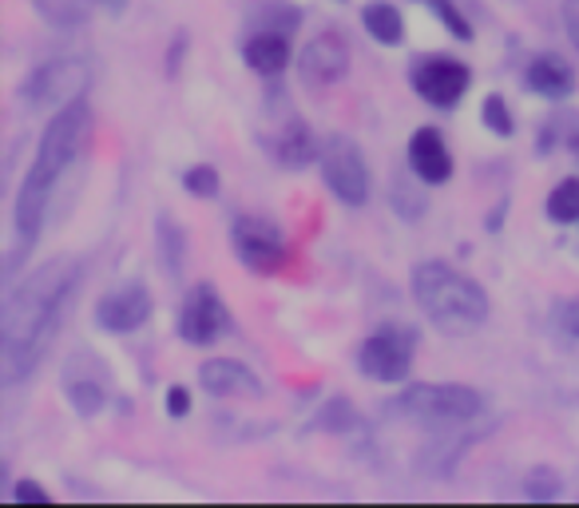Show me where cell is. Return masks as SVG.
Masks as SVG:
<instances>
[{"label": "cell", "instance_id": "12", "mask_svg": "<svg viewBox=\"0 0 579 508\" xmlns=\"http://www.w3.org/2000/svg\"><path fill=\"white\" fill-rule=\"evenodd\" d=\"M230 326V310L210 282H195L179 306V338L191 346H215Z\"/></svg>", "mask_w": 579, "mask_h": 508}, {"label": "cell", "instance_id": "3", "mask_svg": "<svg viewBox=\"0 0 579 508\" xmlns=\"http://www.w3.org/2000/svg\"><path fill=\"white\" fill-rule=\"evenodd\" d=\"M409 290H413L417 310L441 334H472L492 318L488 290L472 275H465L460 266L441 263V258L417 263L409 275Z\"/></svg>", "mask_w": 579, "mask_h": 508}, {"label": "cell", "instance_id": "29", "mask_svg": "<svg viewBox=\"0 0 579 508\" xmlns=\"http://www.w3.org/2000/svg\"><path fill=\"white\" fill-rule=\"evenodd\" d=\"M167 413H171V418H186V413H191V389L186 386L167 389Z\"/></svg>", "mask_w": 579, "mask_h": 508}, {"label": "cell", "instance_id": "32", "mask_svg": "<svg viewBox=\"0 0 579 508\" xmlns=\"http://www.w3.org/2000/svg\"><path fill=\"white\" fill-rule=\"evenodd\" d=\"M576 155H579V140H576Z\"/></svg>", "mask_w": 579, "mask_h": 508}, {"label": "cell", "instance_id": "22", "mask_svg": "<svg viewBox=\"0 0 579 508\" xmlns=\"http://www.w3.org/2000/svg\"><path fill=\"white\" fill-rule=\"evenodd\" d=\"M298 24H302V12L294 4H286V0H266L258 4V16H254V28H278V33H298Z\"/></svg>", "mask_w": 579, "mask_h": 508}, {"label": "cell", "instance_id": "31", "mask_svg": "<svg viewBox=\"0 0 579 508\" xmlns=\"http://www.w3.org/2000/svg\"><path fill=\"white\" fill-rule=\"evenodd\" d=\"M99 4H108L111 12H120V9H123V0H99Z\"/></svg>", "mask_w": 579, "mask_h": 508}, {"label": "cell", "instance_id": "5", "mask_svg": "<svg viewBox=\"0 0 579 508\" xmlns=\"http://www.w3.org/2000/svg\"><path fill=\"white\" fill-rule=\"evenodd\" d=\"M317 171H322V183H326V191L338 203H346V207H365L370 203L373 176L358 140H350V135H326L322 152H317Z\"/></svg>", "mask_w": 579, "mask_h": 508}, {"label": "cell", "instance_id": "10", "mask_svg": "<svg viewBox=\"0 0 579 508\" xmlns=\"http://www.w3.org/2000/svg\"><path fill=\"white\" fill-rule=\"evenodd\" d=\"M350 64H353V48L350 40L338 33V28H326V33H317L314 40H306V48L298 52V80H302V88L310 92H329L334 84L350 76Z\"/></svg>", "mask_w": 579, "mask_h": 508}, {"label": "cell", "instance_id": "19", "mask_svg": "<svg viewBox=\"0 0 579 508\" xmlns=\"http://www.w3.org/2000/svg\"><path fill=\"white\" fill-rule=\"evenodd\" d=\"M361 28L385 48H397L405 40V16L394 0H370L361 9Z\"/></svg>", "mask_w": 579, "mask_h": 508}, {"label": "cell", "instance_id": "6", "mask_svg": "<svg viewBox=\"0 0 579 508\" xmlns=\"http://www.w3.org/2000/svg\"><path fill=\"white\" fill-rule=\"evenodd\" d=\"M88 64L84 60H45L36 64L21 84V104L28 111L40 108H64L88 92Z\"/></svg>", "mask_w": 579, "mask_h": 508}, {"label": "cell", "instance_id": "11", "mask_svg": "<svg viewBox=\"0 0 579 508\" xmlns=\"http://www.w3.org/2000/svg\"><path fill=\"white\" fill-rule=\"evenodd\" d=\"M409 84L429 108H457L472 88V68L457 56H421L409 72Z\"/></svg>", "mask_w": 579, "mask_h": 508}, {"label": "cell", "instance_id": "9", "mask_svg": "<svg viewBox=\"0 0 579 508\" xmlns=\"http://www.w3.org/2000/svg\"><path fill=\"white\" fill-rule=\"evenodd\" d=\"M230 246L239 254V263L254 275H274L290 263V243L278 231V222L254 219V215H239L230 227Z\"/></svg>", "mask_w": 579, "mask_h": 508}, {"label": "cell", "instance_id": "7", "mask_svg": "<svg viewBox=\"0 0 579 508\" xmlns=\"http://www.w3.org/2000/svg\"><path fill=\"white\" fill-rule=\"evenodd\" d=\"M413 330H405V326H382V330H373L358 350V370L370 382H382V386H401L409 382L413 374Z\"/></svg>", "mask_w": 579, "mask_h": 508}, {"label": "cell", "instance_id": "2", "mask_svg": "<svg viewBox=\"0 0 579 508\" xmlns=\"http://www.w3.org/2000/svg\"><path fill=\"white\" fill-rule=\"evenodd\" d=\"M88 132H92L88 96H80V100L64 104V108H56L48 128L40 132L33 167H28V176H24L21 191H16V215H12L16 243H12V254H9V275L28 258V251H33L40 231H45L48 199H52L60 176H64L68 167H72V159L80 155Z\"/></svg>", "mask_w": 579, "mask_h": 508}, {"label": "cell", "instance_id": "8", "mask_svg": "<svg viewBox=\"0 0 579 508\" xmlns=\"http://www.w3.org/2000/svg\"><path fill=\"white\" fill-rule=\"evenodd\" d=\"M60 389H64L68 406L76 409L80 418H96L104 413L111 398V370L108 362L96 354V350H72L64 358V370H60Z\"/></svg>", "mask_w": 579, "mask_h": 508}, {"label": "cell", "instance_id": "24", "mask_svg": "<svg viewBox=\"0 0 579 508\" xmlns=\"http://www.w3.org/2000/svg\"><path fill=\"white\" fill-rule=\"evenodd\" d=\"M155 239H159V254L167 258V270L179 275V263H183V254H186V239H183V231H179V222L171 219V215H164V219L155 222Z\"/></svg>", "mask_w": 579, "mask_h": 508}, {"label": "cell", "instance_id": "25", "mask_svg": "<svg viewBox=\"0 0 579 508\" xmlns=\"http://www.w3.org/2000/svg\"><path fill=\"white\" fill-rule=\"evenodd\" d=\"M417 4H425L429 12H433V21L445 24V33H453L457 40H472V24L469 16L453 4V0H417Z\"/></svg>", "mask_w": 579, "mask_h": 508}, {"label": "cell", "instance_id": "16", "mask_svg": "<svg viewBox=\"0 0 579 508\" xmlns=\"http://www.w3.org/2000/svg\"><path fill=\"white\" fill-rule=\"evenodd\" d=\"M409 167L429 188L453 179V152H448L445 135L437 128H417L413 132V140H409Z\"/></svg>", "mask_w": 579, "mask_h": 508}, {"label": "cell", "instance_id": "1", "mask_svg": "<svg viewBox=\"0 0 579 508\" xmlns=\"http://www.w3.org/2000/svg\"><path fill=\"white\" fill-rule=\"evenodd\" d=\"M80 278L84 263L76 254H56L9 290L0 314V377L9 389L24 386L40 370L60 334L68 302L76 299Z\"/></svg>", "mask_w": 579, "mask_h": 508}, {"label": "cell", "instance_id": "26", "mask_svg": "<svg viewBox=\"0 0 579 508\" xmlns=\"http://www.w3.org/2000/svg\"><path fill=\"white\" fill-rule=\"evenodd\" d=\"M183 188H186V195H195V199H215V195H219V171L210 164L186 167Z\"/></svg>", "mask_w": 579, "mask_h": 508}, {"label": "cell", "instance_id": "13", "mask_svg": "<svg viewBox=\"0 0 579 508\" xmlns=\"http://www.w3.org/2000/svg\"><path fill=\"white\" fill-rule=\"evenodd\" d=\"M152 306H155L152 290L143 287L140 278H132V282H120V287H111L99 294L96 326L108 334H135L140 326H147Z\"/></svg>", "mask_w": 579, "mask_h": 508}, {"label": "cell", "instance_id": "15", "mask_svg": "<svg viewBox=\"0 0 579 508\" xmlns=\"http://www.w3.org/2000/svg\"><path fill=\"white\" fill-rule=\"evenodd\" d=\"M266 152L274 155V164L278 167H290V171H302V167L317 164V152L322 144L314 140L306 120H298V116H286L270 135H266Z\"/></svg>", "mask_w": 579, "mask_h": 508}, {"label": "cell", "instance_id": "17", "mask_svg": "<svg viewBox=\"0 0 579 508\" xmlns=\"http://www.w3.org/2000/svg\"><path fill=\"white\" fill-rule=\"evenodd\" d=\"M242 60H246V68L258 72V76H282L286 64L294 60L290 33H278V28H251L246 40H242Z\"/></svg>", "mask_w": 579, "mask_h": 508}, {"label": "cell", "instance_id": "21", "mask_svg": "<svg viewBox=\"0 0 579 508\" xmlns=\"http://www.w3.org/2000/svg\"><path fill=\"white\" fill-rule=\"evenodd\" d=\"M358 425H361V418L350 398H329L314 418V430H322V433H350V430H358Z\"/></svg>", "mask_w": 579, "mask_h": 508}, {"label": "cell", "instance_id": "28", "mask_svg": "<svg viewBox=\"0 0 579 508\" xmlns=\"http://www.w3.org/2000/svg\"><path fill=\"white\" fill-rule=\"evenodd\" d=\"M556 326L568 338H579V299H564L556 306Z\"/></svg>", "mask_w": 579, "mask_h": 508}, {"label": "cell", "instance_id": "30", "mask_svg": "<svg viewBox=\"0 0 579 508\" xmlns=\"http://www.w3.org/2000/svg\"><path fill=\"white\" fill-rule=\"evenodd\" d=\"M564 28H568L571 45L579 48V0H564Z\"/></svg>", "mask_w": 579, "mask_h": 508}, {"label": "cell", "instance_id": "14", "mask_svg": "<svg viewBox=\"0 0 579 508\" xmlns=\"http://www.w3.org/2000/svg\"><path fill=\"white\" fill-rule=\"evenodd\" d=\"M198 386L207 389L210 398H263L266 394L263 377L239 358H207L198 365Z\"/></svg>", "mask_w": 579, "mask_h": 508}, {"label": "cell", "instance_id": "4", "mask_svg": "<svg viewBox=\"0 0 579 508\" xmlns=\"http://www.w3.org/2000/svg\"><path fill=\"white\" fill-rule=\"evenodd\" d=\"M484 394L457 382H409L397 398V409L405 418L429 430H453V425H469L484 413Z\"/></svg>", "mask_w": 579, "mask_h": 508}, {"label": "cell", "instance_id": "27", "mask_svg": "<svg viewBox=\"0 0 579 508\" xmlns=\"http://www.w3.org/2000/svg\"><path fill=\"white\" fill-rule=\"evenodd\" d=\"M12 497L21 500V505H28V500H36V505H48V500H52V493H48L40 481H33V476H21V481H16V488H12Z\"/></svg>", "mask_w": 579, "mask_h": 508}, {"label": "cell", "instance_id": "23", "mask_svg": "<svg viewBox=\"0 0 579 508\" xmlns=\"http://www.w3.org/2000/svg\"><path fill=\"white\" fill-rule=\"evenodd\" d=\"M481 120L484 128H488L496 140H512L516 135V120H512V108H508V100H504L500 92H492V96H484L481 104Z\"/></svg>", "mask_w": 579, "mask_h": 508}, {"label": "cell", "instance_id": "18", "mask_svg": "<svg viewBox=\"0 0 579 508\" xmlns=\"http://www.w3.org/2000/svg\"><path fill=\"white\" fill-rule=\"evenodd\" d=\"M524 88L532 92V96H544V100H564V96H571V88H576V72H571V64L564 56L544 52L528 64Z\"/></svg>", "mask_w": 579, "mask_h": 508}, {"label": "cell", "instance_id": "20", "mask_svg": "<svg viewBox=\"0 0 579 508\" xmlns=\"http://www.w3.org/2000/svg\"><path fill=\"white\" fill-rule=\"evenodd\" d=\"M547 219L559 222V227L579 222V179L576 176L559 179L556 188H552V195H547Z\"/></svg>", "mask_w": 579, "mask_h": 508}]
</instances>
